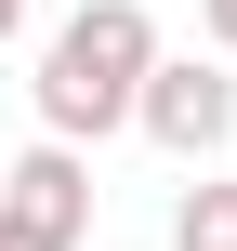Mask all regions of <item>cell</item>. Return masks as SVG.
Segmentation results:
<instances>
[{
    "mask_svg": "<svg viewBox=\"0 0 237 251\" xmlns=\"http://www.w3.org/2000/svg\"><path fill=\"white\" fill-rule=\"evenodd\" d=\"M145 79H158V13L145 0H79L53 40H40V146H106L145 119Z\"/></svg>",
    "mask_w": 237,
    "mask_h": 251,
    "instance_id": "obj_1",
    "label": "cell"
},
{
    "mask_svg": "<svg viewBox=\"0 0 237 251\" xmlns=\"http://www.w3.org/2000/svg\"><path fill=\"white\" fill-rule=\"evenodd\" d=\"M92 238V159L79 146H26L0 172V251H79Z\"/></svg>",
    "mask_w": 237,
    "mask_h": 251,
    "instance_id": "obj_2",
    "label": "cell"
},
{
    "mask_svg": "<svg viewBox=\"0 0 237 251\" xmlns=\"http://www.w3.org/2000/svg\"><path fill=\"white\" fill-rule=\"evenodd\" d=\"M145 146H172L185 172L198 159H224L237 146V79L211 66V53H158V79H145V119H132Z\"/></svg>",
    "mask_w": 237,
    "mask_h": 251,
    "instance_id": "obj_3",
    "label": "cell"
},
{
    "mask_svg": "<svg viewBox=\"0 0 237 251\" xmlns=\"http://www.w3.org/2000/svg\"><path fill=\"white\" fill-rule=\"evenodd\" d=\"M172 251H237V185L224 172H198V185L172 199Z\"/></svg>",
    "mask_w": 237,
    "mask_h": 251,
    "instance_id": "obj_4",
    "label": "cell"
},
{
    "mask_svg": "<svg viewBox=\"0 0 237 251\" xmlns=\"http://www.w3.org/2000/svg\"><path fill=\"white\" fill-rule=\"evenodd\" d=\"M198 26H211V53H237V0H198Z\"/></svg>",
    "mask_w": 237,
    "mask_h": 251,
    "instance_id": "obj_5",
    "label": "cell"
},
{
    "mask_svg": "<svg viewBox=\"0 0 237 251\" xmlns=\"http://www.w3.org/2000/svg\"><path fill=\"white\" fill-rule=\"evenodd\" d=\"M13 26H26V0H0V40H13Z\"/></svg>",
    "mask_w": 237,
    "mask_h": 251,
    "instance_id": "obj_6",
    "label": "cell"
}]
</instances>
